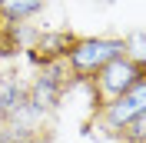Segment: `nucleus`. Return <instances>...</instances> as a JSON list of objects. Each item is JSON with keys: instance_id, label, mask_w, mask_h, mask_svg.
I'll return each mask as SVG.
<instances>
[{"instance_id": "nucleus-1", "label": "nucleus", "mask_w": 146, "mask_h": 143, "mask_svg": "<svg viewBox=\"0 0 146 143\" xmlns=\"http://www.w3.org/2000/svg\"><path fill=\"white\" fill-rule=\"evenodd\" d=\"M116 57H123V37H76L63 60L70 83H90Z\"/></svg>"}, {"instance_id": "nucleus-2", "label": "nucleus", "mask_w": 146, "mask_h": 143, "mask_svg": "<svg viewBox=\"0 0 146 143\" xmlns=\"http://www.w3.org/2000/svg\"><path fill=\"white\" fill-rule=\"evenodd\" d=\"M146 80V63H136L129 57H116L110 60L96 77L90 80V90H93V113H100L110 100L123 97L126 90H133L136 83Z\"/></svg>"}, {"instance_id": "nucleus-3", "label": "nucleus", "mask_w": 146, "mask_h": 143, "mask_svg": "<svg viewBox=\"0 0 146 143\" xmlns=\"http://www.w3.org/2000/svg\"><path fill=\"white\" fill-rule=\"evenodd\" d=\"M66 87L70 83V73H66V63H50V67H40L36 80L27 87V103L36 116H50L60 110V100H63Z\"/></svg>"}, {"instance_id": "nucleus-4", "label": "nucleus", "mask_w": 146, "mask_h": 143, "mask_svg": "<svg viewBox=\"0 0 146 143\" xmlns=\"http://www.w3.org/2000/svg\"><path fill=\"white\" fill-rule=\"evenodd\" d=\"M136 113H146V80L136 83L133 90H126L123 97L110 100L106 107H103L100 113H93V116H96V120H100V126L106 130L110 136H113L119 126L126 123V120H133Z\"/></svg>"}, {"instance_id": "nucleus-5", "label": "nucleus", "mask_w": 146, "mask_h": 143, "mask_svg": "<svg viewBox=\"0 0 146 143\" xmlns=\"http://www.w3.org/2000/svg\"><path fill=\"white\" fill-rule=\"evenodd\" d=\"M73 40H76V33H70V30H43V33L30 37L23 50H27V57L36 67H50V63H63L66 60Z\"/></svg>"}, {"instance_id": "nucleus-6", "label": "nucleus", "mask_w": 146, "mask_h": 143, "mask_svg": "<svg viewBox=\"0 0 146 143\" xmlns=\"http://www.w3.org/2000/svg\"><path fill=\"white\" fill-rule=\"evenodd\" d=\"M43 7H46V0H0V17L7 20V23L23 27L36 13H43Z\"/></svg>"}, {"instance_id": "nucleus-7", "label": "nucleus", "mask_w": 146, "mask_h": 143, "mask_svg": "<svg viewBox=\"0 0 146 143\" xmlns=\"http://www.w3.org/2000/svg\"><path fill=\"white\" fill-rule=\"evenodd\" d=\"M0 143H53V130L40 126H27V130H13V126H3L0 130Z\"/></svg>"}, {"instance_id": "nucleus-8", "label": "nucleus", "mask_w": 146, "mask_h": 143, "mask_svg": "<svg viewBox=\"0 0 146 143\" xmlns=\"http://www.w3.org/2000/svg\"><path fill=\"white\" fill-rule=\"evenodd\" d=\"M23 50V37H20V27L17 23H7L0 17V60H10Z\"/></svg>"}, {"instance_id": "nucleus-9", "label": "nucleus", "mask_w": 146, "mask_h": 143, "mask_svg": "<svg viewBox=\"0 0 146 143\" xmlns=\"http://www.w3.org/2000/svg\"><path fill=\"white\" fill-rule=\"evenodd\" d=\"M113 136L119 143H146V113H136L133 120H126Z\"/></svg>"}]
</instances>
